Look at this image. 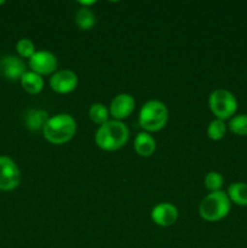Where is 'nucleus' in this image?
I'll return each mask as SVG.
<instances>
[{
  "label": "nucleus",
  "mask_w": 247,
  "mask_h": 248,
  "mask_svg": "<svg viewBox=\"0 0 247 248\" xmlns=\"http://www.w3.org/2000/svg\"><path fill=\"white\" fill-rule=\"evenodd\" d=\"M79 4L81 5L82 7H89V6H91V5L96 4V1H94V0H91V1H82V0H80Z\"/></svg>",
  "instance_id": "22"
},
{
  "label": "nucleus",
  "mask_w": 247,
  "mask_h": 248,
  "mask_svg": "<svg viewBox=\"0 0 247 248\" xmlns=\"http://www.w3.org/2000/svg\"><path fill=\"white\" fill-rule=\"evenodd\" d=\"M50 119L48 113L43 109H31L27 111L24 116V125L28 130L33 131H43L44 126L46 125L47 120Z\"/></svg>",
  "instance_id": "13"
},
{
  "label": "nucleus",
  "mask_w": 247,
  "mask_h": 248,
  "mask_svg": "<svg viewBox=\"0 0 247 248\" xmlns=\"http://www.w3.org/2000/svg\"><path fill=\"white\" fill-rule=\"evenodd\" d=\"M229 130L234 135L237 136H247V115L246 114H239L234 115L229 121L228 125Z\"/></svg>",
  "instance_id": "19"
},
{
  "label": "nucleus",
  "mask_w": 247,
  "mask_h": 248,
  "mask_svg": "<svg viewBox=\"0 0 247 248\" xmlns=\"http://www.w3.org/2000/svg\"><path fill=\"white\" fill-rule=\"evenodd\" d=\"M130 132L123 121L109 120L101 125L94 135V142L106 152H115L125 147L127 143Z\"/></svg>",
  "instance_id": "1"
},
{
  "label": "nucleus",
  "mask_w": 247,
  "mask_h": 248,
  "mask_svg": "<svg viewBox=\"0 0 247 248\" xmlns=\"http://www.w3.org/2000/svg\"><path fill=\"white\" fill-rule=\"evenodd\" d=\"M75 23L81 31H90L96 24V16L89 7H81L75 15Z\"/></svg>",
  "instance_id": "16"
},
{
  "label": "nucleus",
  "mask_w": 247,
  "mask_h": 248,
  "mask_svg": "<svg viewBox=\"0 0 247 248\" xmlns=\"http://www.w3.org/2000/svg\"><path fill=\"white\" fill-rule=\"evenodd\" d=\"M133 147L139 156L148 157L154 154L156 149V142L149 132H139L136 136Z\"/></svg>",
  "instance_id": "12"
},
{
  "label": "nucleus",
  "mask_w": 247,
  "mask_h": 248,
  "mask_svg": "<svg viewBox=\"0 0 247 248\" xmlns=\"http://www.w3.org/2000/svg\"><path fill=\"white\" fill-rule=\"evenodd\" d=\"M77 132V123L69 114H57L51 116L43 128V135L47 142L61 145L69 142Z\"/></svg>",
  "instance_id": "2"
},
{
  "label": "nucleus",
  "mask_w": 247,
  "mask_h": 248,
  "mask_svg": "<svg viewBox=\"0 0 247 248\" xmlns=\"http://www.w3.org/2000/svg\"><path fill=\"white\" fill-rule=\"evenodd\" d=\"M90 119L97 125H103L107 121H109V110L104 104L94 103L90 107L89 110Z\"/></svg>",
  "instance_id": "17"
},
{
  "label": "nucleus",
  "mask_w": 247,
  "mask_h": 248,
  "mask_svg": "<svg viewBox=\"0 0 247 248\" xmlns=\"http://www.w3.org/2000/svg\"><path fill=\"white\" fill-rule=\"evenodd\" d=\"M138 120L145 132H157L166 126L169 120L167 107L157 99L148 101L140 108Z\"/></svg>",
  "instance_id": "3"
},
{
  "label": "nucleus",
  "mask_w": 247,
  "mask_h": 248,
  "mask_svg": "<svg viewBox=\"0 0 247 248\" xmlns=\"http://www.w3.org/2000/svg\"><path fill=\"white\" fill-rule=\"evenodd\" d=\"M27 73L26 63L17 56L7 55L0 58V75L7 80H21Z\"/></svg>",
  "instance_id": "9"
},
{
  "label": "nucleus",
  "mask_w": 247,
  "mask_h": 248,
  "mask_svg": "<svg viewBox=\"0 0 247 248\" xmlns=\"http://www.w3.org/2000/svg\"><path fill=\"white\" fill-rule=\"evenodd\" d=\"M150 217H152L153 222L160 227H171L178 219V210L172 203H157L152 210Z\"/></svg>",
  "instance_id": "11"
},
{
  "label": "nucleus",
  "mask_w": 247,
  "mask_h": 248,
  "mask_svg": "<svg viewBox=\"0 0 247 248\" xmlns=\"http://www.w3.org/2000/svg\"><path fill=\"white\" fill-rule=\"evenodd\" d=\"M223 184H224V178L219 172L211 171L206 174L205 177V186L210 190V193L215 191H220Z\"/></svg>",
  "instance_id": "20"
},
{
  "label": "nucleus",
  "mask_w": 247,
  "mask_h": 248,
  "mask_svg": "<svg viewBox=\"0 0 247 248\" xmlns=\"http://www.w3.org/2000/svg\"><path fill=\"white\" fill-rule=\"evenodd\" d=\"M136 102L131 94L119 93L111 101L109 107V114L114 118V120H124L132 114L135 109Z\"/></svg>",
  "instance_id": "10"
},
{
  "label": "nucleus",
  "mask_w": 247,
  "mask_h": 248,
  "mask_svg": "<svg viewBox=\"0 0 247 248\" xmlns=\"http://www.w3.org/2000/svg\"><path fill=\"white\" fill-rule=\"evenodd\" d=\"M21 85L26 92L31 94H38L43 91L44 89V79L41 75L36 74L34 72H27L23 77L21 78Z\"/></svg>",
  "instance_id": "15"
},
{
  "label": "nucleus",
  "mask_w": 247,
  "mask_h": 248,
  "mask_svg": "<svg viewBox=\"0 0 247 248\" xmlns=\"http://www.w3.org/2000/svg\"><path fill=\"white\" fill-rule=\"evenodd\" d=\"M4 4H5L4 0H0V6H1V5H4Z\"/></svg>",
  "instance_id": "23"
},
{
  "label": "nucleus",
  "mask_w": 247,
  "mask_h": 248,
  "mask_svg": "<svg viewBox=\"0 0 247 248\" xmlns=\"http://www.w3.org/2000/svg\"><path fill=\"white\" fill-rule=\"evenodd\" d=\"M229 198L224 191H215L206 195L199 206V215L207 222H218L227 217L230 212Z\"/></svg>",
  "instance_id": "4"
},
{
  "label": "nucleus",
  "mask_w": 247,
  "mask_h": 248,
  "mask_svg": "<svg viewBox=\"0 0 247 248\" xmlns=\"http://www.w3.org/2000/svg\"><path fill=\"white\" fill-rule=\"evenodd\" d=\"M227 195L230 202H234L235 205L241 206V207H247V183L235 182L230 184Z\"/></svg>",
  "instance_id": "14"
},
{
  "label": "nucleus",
  "mask_w": 247,
  "mask_h": 248,
  "mask_svg": "<svg viewBox=\"0 0 247 248\" xmlns=\"http://www.w3.org/2000/svg\"><path fill=\"white\" fill-rule=\"evenodd\" d=\"M228 126L225 123L219 119H215L210 123L207 126V136L210 140H220L224 138L225 133H227Z\"/></svg>",
  "instance_id": "18"
},
{
  "label": "nucleus",
  "mask_w": 247,
  "mask_h": 248,
  "mask_svg": "<svg viewBox=\"0 0 247 248\" xmlns=\"http://www.w3.org/2000/svg\"><path fill=\"white\" fill-rule=\"evenodd\" d=\"M77 86V75L70 69L57 70L50 78V87L61 94L70 93Z\"/></svg>",
  "instance_id": "8"
},
{
  "label": "nucleus",
  "mask_w": 247,
  "mask_h": 248,
  "mask_svg": "<svg viewBox=\"0 0 247 248\" xmlns=\"http://www.w3.org/2000/svg\"><path fill=\"white\" fill-rule=\"evenodd\" d=\"M29 67L31 72L39 75H48L55 73L57 68V58L50 51L40 50L36 51L31 58H29Z\"/></svg>",
  "instance_id": "7"
},
{
  "label": "nucleus",
  "mask_w": 247,
  "mask_h": 248,
  "mask_svg": "<svg viewBox=\"0 0 247 248\" xmlns=\"http://www.w3.org/2000/svg\"><path fill=\"white\" fill-rule=\"evenodd\" d=\"M16 51L18 53L19 57L22 58H31L34 53L36 52L35 46H34L33 41L29 40V39L23 38L19 39L16 44Z\"/></svg>",
  "instance_id": "21"
},
{
  "label": "nucleus",
  "mask_w": 247,
  "mask_h": 248,
  "mask_svg": "<svg viewBox=\"0 0 247 248\" xmlns=\"http://www.w3.org/2000/svg\"><path fill=\"white\" fill-rule=\"evenodd\" d=\"M208 107L216 119L224 121L235 115L237 110V99L234 93L228 90L218 89L210 94Z\"/></svg>",
  "instance_id": "5"
},
{
  "label": "nucleus",
  "mask_w": 247,
  "mask_h": 248,
  "mask_svg": "<svg viewBox=\"0 0 247 248\" xmlns=\"http://www.w3.org/2000/svg\"><path fill=\"white\" fill-rule=\"evenodd\" d=\"M19 182L21 172L16 162L7 156H0V190H14Z\"/></svg>",
  "instance_id": "6"
}]
</instances>
